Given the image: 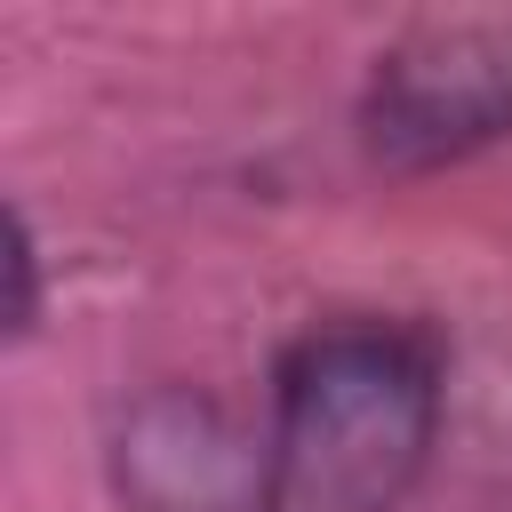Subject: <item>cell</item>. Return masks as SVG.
Listing matches in <instances>:
<instances>
[{
    "label": "cell",
    "mask_w": 512,
    "mask_h": 512,
    "mask_svg": "<svg viewBox=\"0 0 512 512\" xmlns=\"http://www.w3.org/2000/svg\"><path fill=\"white\" fill-rule=\"evenodd\" d=\"M272 448L200 392H144L120 424V496L136 512H264Z\"/></svg>",
    "instance_id": "cell-3"
},
{
    "label": "cell",
    "mask_w": 512,
    "mask_h": 512,
    "mask_svg": "<svg viewBox=\"0 0 512 512\" xmlns=\"http://www.w3.org/2000/svg\"><path fill=\"white\" fill-rule=\"evenodd\" d=\"M512 136V40L496 32H424L376 56L360 96V144L376 168H440Z\"/></svg>",
    "instance_id": "cell-2"
},
{
    "label": "cell",
    "mask_w": 512,
    "mask_h": 512,
    "mask_svg": "<svg viewBox=\"0 0 512 512\" xmlns=\"http://www.w3.org/2000/svg\"><path fill=\"white\" fill-rule=\"evenodd\" d=\"M440 440V360L384 320H336L280 352L272 480L296 512H392Z\"/></svg>",
    "instance_id": "cell-1"
},
{
    "label": "cell",
    "mask_w": 512,
    "mask_h": 512,
    "mask_svg": "<svg viewBox=\"0 0 512 512\" xmlns=\"http://www.w3.org/2000/svg\"><path fill=\"white\" fill-rule=\"evenodd\" d=\"M40 328V240H32V216L8 208V344H24Z\"/></svg>",
    "instance_id": "cell-4"
}]
</instances>
